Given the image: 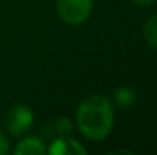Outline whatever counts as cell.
I'll return each mask as SVG.
<instances>
[{
	"mask_svg": "<svg viewBox=\"0 0 157 155\" xmlns=\"http://www.w3.org/2000/svg\"><path fill=\"white\" fill-rule=\"evenodd\" d=\"M136 3H139V5H151L154 0H134Z\"/></svg>",
	"mask_w": 157,
	"mask_h": 155,
	"instance_id": "cell-10",
	"label": "cell"
},
{
	"mask_svg": "<svg viewBox=\"0 0 157 155\" xmlns=\"http://www.w3.org/2000/svg\"><path fill=\"white\" fill-rule=\"evenodd\" d=\"M144 37L151 47L157 49V15L150 17L144 24Z\"/></svg>",
	"mask_w": 157,
	"mask_h": 155,
	"instance_id": "cell-7",
	"label": "cell"
},
{
	"mask_svg": "<svg viewBox=\"0 0 157 155\" xmlns=\"http://www.w3.org/2000/svg\"><path fill=\"white\" fill-rule=\"evenodd\" d=\"M46 151L51 155H87L86 148L69 135H61L59 138L53 140Z\"/></svg>",
	"mask_w": 157,
	"mask_h": 155,
	"instance_id": "cell-4",
	"label": "cell"
},
{
	"mask_svg": "<svg viewBox=\"0 0 157 155\" xmlns=\"http://www.w3.org/2000/svg\"><path fill=\"white\" fill-rule=\"evenodd\" d=\"M46 152V146L40 137H26L20 143H17L14 154L15 155H43Z\"/></svg>",
	"mask_w": 157,
	"mask_h": 155,
	"instance_id": "cell-5",
	"label": "cell"
},
{
	"mask_svg": "<svg viewBox=\"0 0 157 155\" xmlns=\"http://www.w3.org/2000/svg\"><path fill=\"white\" fill-rule=\"evenodd\" d=\"M76 125L89 140H104L113 129V105L104 96H92L78 106Z\"/></svg>",
	"mask_w": 157,
	"mask_h": 155,
	"instance_id": "cell-1",
	"label": "cell"
},
{
	"mask_svg": "<svg viewBox=\"0 0 157 155\" xmlns=\"http://www.w3.org/2000/svg\"><path fill=\"white\" fill-rule=\"evenodd\" d=\"M9 151V142L6 138V135L0 131V155H6Z\"/></svg>",
	"mask_w": 157,
	"mask_h": 155,
	"instance_id": "cell-9",
	"label": "cell"
},
{
	"mask_svg": "<svg viewBox=\"0 0 157 155\" xmlns=\"http://www.w3.org/2000/svg\"><path fill=\"white\" fill-rule=\"evenodd\" d=\"M32 123H34V113L28 105L23 103L14 105L5 117V128L14 137L28 132Z\"/></svg>",
	"mask_w": 157,
	"mask_h": 155,
	"instance_id": "cell-3",
	"label": "cell"
},
{
	"mask_svg": "<svg viewBox=\"0 0 157 155\" xmlns=\"http://www.w3.org/2000/svg\"><path fill=\"white\" fill-rule=\"evenodd\" d=\"M114 101L121 108H131L137 101V96H136V91L133 88L121 87L114 93Z\"/></svg>",
	"mask_w": 157,
	"mask_h": 155,
	"instance_id": "cell-6",
	"label": "cell"
},
{
	"mask_svg": "<svg viewBox=\"0 0 157 155\" xmlns=\"http://www.w3.org/2000/svg\"><path fill=\"white\" fill-rule=\"evenodd\" d=\"M53 129L55 132H58L59 135H69L73 129V123L70 122V119L67 117H61L58 122L53 123Z\"/></svg>",
	"mask_w": 157,
	"mask_h": 155,
	"instance_id": "cell-8",
	"label": "cell"
},
{
	"mask_svg": "<svg viewBox=\"0 0 157 155\" xmlns=\"http://www.w3.org/2000/svg\"><path fill=\"white\" fill-rule=\"evenodd\" d=\"M93 0H56V12L67 24H82L92 12Z\"/></svg>",
	"mask_w": 157,
	"mask_h": 155,
	"instance_id": "cell-2",
	"label": "cell"
}]
</instances>
